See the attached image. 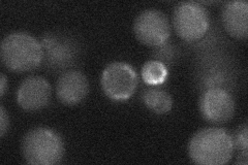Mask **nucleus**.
<instances>
[{"label":"nucleus","instance_id":"0eeeda50","mask_svg":"<svg viewBox=\"0 0 248 165\" xmlns=\"http://www.w3.org/2000/svg\"><path fill=\"white\" fill-rule=\"evenodd\" d=\"M202 116L208 122H227L235 113V100L232 94L222 88H211L202 94L200 99Z\"/></svg>","mask_w":248,"mask_h":165},{"label":"nucleus","instance_id":"6e6552de","mask_svg":"<svg viewBox=\"0 0 248 165\" xmlns=\"http://www.w3.org/2000/svg\"><path fill=\"white\" fill-rule=\"evenodd\" d=\"M51 98V86L42 76H29L20 85L17 92L18 105L25 111L44 108Z\"/></svg>","mask_w":248,"mask_h":165},{"label":"nucleus","instance_id":"39448f33","mask_svg":"<svg viewBox=\"0 0 248 165\" xmlns=\"http://www.w3.org/2000/svg\"><path fill=\"white\" fill-rule=\"evenodd\" d=\"M102 88L113 101H125L135 93L138 86L136 70L124 62L108 64L102 75Z\"/></svg>","mask_w":248,"mask_h":165},{"label":"nucleus","instance_id":"2eb2a0df","mask_svg":"<svg viewBox=\"0 0 248 165\" xmlns=\"http://www.w3.org/2000/svg\"><path fill=\"white\" fill-rule=\"evenodd\" d=\"M7 127H9V117L6 115L4 107L1 106L0 107V136H4Z\"/></svg>","mask_w":248,"mask_h":165},{"label":"nucleus","instance_id":"ddd939ff","mask_svg":"<svg viewBox=\"0 0 248 165\" xmlns=\"http://www.w3.org/2000/svg\"><path fill=\"white\" fill-rule=\"evenodd\" d=\"M142 77L148 85H160L168 77V69L164 63L157 60L148 61L142 68Z\"/></svg>","mask_w":248,"mask_h":165},{"label":"nucleus","instance_id":"dca6fc26","mask_svg":"<svg viewBox=\"0 0 248 165\" xmlns=\"http://www.w3.org/2000/svg\"><path fill=\"white\" fill-rule=\"evenodd\" d=\"M6 85H7V80H6V76L2 74L1 75V81H0V86H1V89H0V95L1 97H3L5 90H6Z\"/></svg>","mask_w":248,"mask_h":165},{"label":"nucleus","instance_id":"9d476101","mask_svg":"<svg viewBox=\"0 0 248 165\" xmlns=\"http://www.w3.org/2000/svg\"><path fill=\"white\" fill-rule=\"evenodd\" d=\"M89 84L87 77L79 70H68L61 75L56 85L58 99L66 105L80 104L87 96Z\"/></svg>","mask_w":248,"mask_h":165},{"label":"nucleus","instance_id":"f03ea898","mask_svg":"<svg viewBox=\"0 0 248 165\" xmlns=\"http://www.w3.org/2000/svg\"><path fill=\"white\" fill-rule=\"evenodd\" d=\"M44 59L42 44L26 32L6 35L1 43V60L6 68L25 73L40 66Z\"/></svg>","mask_w":248,"mask_h":165},{"label":"nucleus","instance_id":"7ed1b4c3","mask_svg":"<svg viewBox=\"0 0 248 165\" xmlns=\"http://www.w3.org/2000/svg\"><path fill=\"white\" fill-rule=\"evenodd\" d=\"M22 154L29 164H57L64 154L63 140L52 129L34 128L27 132L22 140Z\"/></svg>","mask_w":248,"mask_h":165},{"label":"nucleus","instance_id":"f257e3e1","mask_svg":"<svg viewBox=\"0 0 248 165\" xmlns=\"http://www.w3.org/2000/svg\"><path fill=\"white\" fill-rule=\"evenodd\" d=\"M187 151L196 164L222 165L228 163L234 154V138L223 128H205L191 137Z\"/></svg>","mask_w":248,"mask_h":165},{"label":"nucleus","instance_id":"9b49d317","mask_svg":"<svg viewBox=\"0 0 248 165\" xmlns=\"http://www.w3.org/2000/svg\"><path fill=\"white\" fill-rule=\"evenodd\" d=\"M221 20L227 32L237 39H245L248 34V3L244 0L229 1L222 7Z\"/></svg>","mask_w":248,"mask_h":165},{"label":"nucleus","instance_id":"4468645a","mask_svg":"<svg viewBox=\"0 0 248 165\" xmlns=\"http://www.w3.org/2000/svg\"><path fill=\"white\" fill-rule=\"evenodd\" d=\"M247 125L244 124L237 132L236 138L234 140L235 146L239 149L240 152H242V155L239 157H242L244 159H247Z\"/></svg>","mask_w":248,"mask_h":165},{"label":"nucleus","instance_id":"1a4fd4ad","mask_svg":"<svg viewBox=\"0 0 248 165\" xmlns=\"http://www.w3.org/2000/svg\"><path fill=\"white\" fill-rule=\"evenodd\" d=\"M42 45L44 58L49 67L56 69L67 67L76 56V46L74 43L64 36L56 34H46L43 37Z\"/></svg>","mask_w":248,"mask_h":165},{"label":"nucleus","instance_id":"20e7f679","mask_svg":"<svg viewBox=\"0 0 248 165\" xmlns=\"http://www.w3.org/2000/svg\"><path fill=\"white\" fill-rule=\"evenodd\" d=\"M173 25L176 33L185 42H197L209 29L210 20L205 7L193 1L180 2L173 13Z\"/></svg>","mask_w":248,"mask_h":165},{"label":"nucleus","instance_id":"f8f14e48","mask_svg":"<svg viewBox=\"0 0 248 165\" xmlns=\"http://www.w3.org/2000/svg\"><path fill=\"white\" fill-rule=\"evenodd\" d=\"M145 105L155 114H166L172 109L173 99L170 94L160 89H148L143 93Z\"/></svg>","mask_w":248,"mask_h":165},{"label":"nucleus","instance_id":"423d86ee","mask_svg":"<svg viewBox=\"0 0 248 165\" xmlns=\"http://www.w3.org/2000/svg\"><path fill=\"white\" fill-rule=\"evenodd\" d=\"M139 42L148 46L165 45L170 34V26L165 14L156 10H147L140 14L134 25Z\"/></svg>","mask_w":248,"mask_h":165}]
</instances>
